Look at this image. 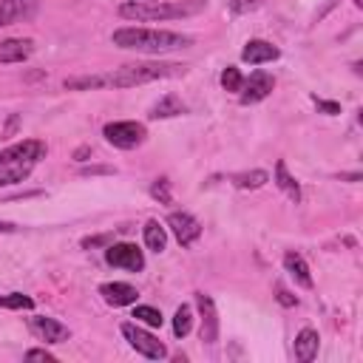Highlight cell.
<instances>
[{
    "instance_id": "cell-23",
    "label": "cell",
    "mask_w": 363,
    "mask_h": 363,
    "mask_svg": "<svg viewBox=\"0 0 363 363\" xmlns=\"http://www.w3.org/2000/svg\"><path fill=\"white\" fill-rule=\"evenodd\" d=\"M0 309H34V298L23 292H9V295H0Z\"/></svg>"
},
{
    "instance_id": "cell-25",
    "label": "cell",
    "mask_w": 363,
    "mask_h": 363,
    "mask_svg": "<svg viewBox=\"0 0 363 363\" xmlns=\"http://www.w3.org/2000/svg\"><path fill=\"white\" fill-rule=\"evenodd\" d=\"M241 82H244V77H241V71L235 65H227L221 71V88L224 91H241Z\"/></svg>"
},
{
    "instance_id": "cell-27",
    "label": "cell",
    "mask_w": 363,
    "mask_h": 363,
    "mask_svg": "<svg viewBox=\"0 0 363 363\" xmlns=\"http://www.w3.org/2000/svg\"><path fill=\"white\" fill-rule=\"evenodd\" d=\"M264 0H230V11L233 14H247V11H252V9H258Z\"/></svg>"
},
{
    "instance_id": "cell-20",
    "label": "cell",
    "mask_w": 363,
    "mask_h": 363,
    "mask_svg": "<svg viewBox=\"0 0 363 363\" xmlns=\"http://www.w3.org/2000/svg\"><path fill=\"white\" fill-rule=\"evenodd\" d=\"M142 233H145V244H147L153 252H162V250L167 247V233H164V227H162L156 218H150Z\"/></svg>"
},
{
    "instance_id": "cell-15",
    "label": "cell",
    "mask_w": 363,
    "mask_h": 363,
    "mask_svg": "<svg viewBox=\"0 0 363 363\" xmlns=\"http://www.w3.org/2000/svg\"><path fill=\"white\" fill-rule=\"evenodd\" d=\"M99 295L111 303V306H128V303H136V289L125 281H111V284H102L99 286Z\"/></svg>"
},
{
    "instance_id": "cell-11",
    "label": "cell",
    "mask_w": 363,
    "mask_h": 363,
    "mask_svg": "<svg viewBox=\"0 0 363 363\" xmlns=\"http://www.w3.org/2000/svg\"><path fill=\"white\" fill-rule=\"evenodd\" d=\"M196 306H199V315H201V340L207 346H213L218 340V312H216V303L207 292H196Z\"/></svg>"
},
{
    "instance_id": "cell-5",
    "label": "cell",
    "mask_w": 363,
    "mask_h": 363,
    "mask_svg": "<svg viewBox=\"0 0 363 363\" xmlns=\"http://www.w3.org/2000/svg\"><path fill=\"white\" fill-rule=\"evenodd\" d=\"M102 136H105L113 147H119V150H133V147H139V145L145 142L147 130H145L142 122L125 119V122H108V125L102 128Z\"/></svg>"
},
{
    "instance_id": "cell-1",
    "label": "cell",
    "mask_w": 363,
    "mask_h": 363,
    "mask_svg": "<svg viewBox=\"0 0 363 363\" xmlns=\"http://www.w3.org/2000/svg\"><path fill=\"white\" fill-rule=\"evenodd\" d=\"M111 43L119 45V48H130V51L162 54V51H176V48L193 45V37L179 34V31H167V28H136V26H125V28H116L111 34Z\"/></svg>"
},
{
    "instance_id": "cell-28",
    "label": "cell",
    "mask_w": 363,
    "mask_h": 363,
    "mask_svg": "<svg viewBox=\"0 0 363 363\" xmlns=\"http://www.w3.org/2000/svg\"><path fill=\"white\" fill-rule=\"evenodd\" d=\"M312 102L318 105V111H323V113H329V116L340 113V105H337V102H329V99H318V96H312Z\"/></svg>"
},
{
    "instance_id": "cell-8",
    "label": "cell",
    "mask_w": 363,
    "mask_h": 363,
    "mask_svg": "<svg viewBox=\"0 0 363 363\" xmlns=\"http://www.w3.org/2000/svg\"><path fill=\"white\" fill-rule=\"evenodd\" d=\"M167 227H170V233L176 235V241L182 247H193L201 238V224L190 213H184V210H173L167 216Z\"/></svg>"
},
{
    "instance_id": "cell-22",
    "label": "cell",
    "mask_w": 363,
    "mask_h": 363,
    "mask_svg": "<svg viewBox=\"0 0 363 363\" xmlns=\"http://www.w3.org/2000/svg\"><path fill=\"white\" fill-rule=\"evenodd\" d=\"M190 329H193V309L187 303H182L173 315V335L184 337V335H190Z\"/></svg>"
},
{
    "instance_id": "cell-31",
    "label": "cell",
    "mask_w": 363,
    "mask_h": 363,
    "mask_svg": "<svg viewBox=\"0 0 363 363\" xmlns=\"http://www.w3.org/2000/svg\"><path fill=\"white\" fill-rule=\"evenodd\" d=\"M17 227L11 224V221H0V233H14Z\"/></svg>"
},
{
    "instance_id": "cell-4",
    "label": "cell",
    "mask_w": 363,
    "mask_h": 363,
    "mask_svg": "<svg viewBox=\"0 0 363 363\" xmlns=\"http://www.w3.org/2000/svg\"><path fill=\"white\" fill-rule=\"evenodd\" d=\"M176 74H184V65H179V62H128V65H122L111 74H102V77H105V85L133 88V85H145L153 79L176 77Z\"/></svg>"
},
{
    "instance_id": "cell-9",
    "label": "cell",
    "mask_w": 363,
    "mask_h": 363,
    "mask_svg": "<svg viewBox=\"0 0 363 363\" xmlns=\"http://www.w3.org/2000/svg\"><path fill=\"white\" fill-rule=\"evenodd\" d=\"M28 329H31L40 340H45V343H65V340L71 337V329H68L65 323H60L57 318H48V315H34V318H28Z\"/></svg>"
},
{
    "instance_id": "cell-17",
    "label": "cell",
    "mask_w": 363,
    "mask_h": 363,
    "mask_svg": "<svg viewBox=\"0 0 363 363\" xmlns=\"http://www.w3.org/2000/svg\"><path fill=\"white\" fill-rule=\"evenodd\" d=\"M284 267H286V272L295 278L298 286L312 289V272H309V264L303 261V255H298V252H286V255H284Z\"/></svg>"
},
{
    "instance_id": "cell-16",
    "label": "cell",
    "mask_w": 363,
    "mask_h": 363,
    "mask_svg": "<svg viewBox=\"0 0 363 363\" xmlns=\"http://www.w3.org/2000/svg\"><path fill=\"white\" fill-rule=\"evenodd\" d=\"M318 346H320V337H318V332L312 329V326H306V329H301L298 335H295V360H301V363H312L315 357H318Z\"/></svg>"
},
{
    "instance_id": "cell-19",
    "label": "cell",
    "mask_w": 363,
    "mask_h": 363,
    "mask_svg": "<svg viewBox=\"0 0 363 363\" xmlns=\"http://www.w3.org/2000/svg\"><path fill=\"white\" fill-rule=\"evenodd\" d=\"M275 184L292 199V201H301V184L289 176V170H286V162L284 159H278V164H275Z\"/></svg>"
},
{
    "instance_id": "cell-24",
    "label": "cell",
    "mask_w": 363,
    "mask_h": 363,
    "mask_svg": "<svg viewBox=\"0 0 363 363\" xmlns=\"http://www.w3.org/2000/svg\"><path fill=\"white\" fill-rule=\"evenodd\" d=\"M133 318H136V323H145V326H150V329H156V326H162V312L159 309H153V306H136L133 309Z\"/></svg>"
},
{
    "instance_id": "cell-2",
    "label": "cell",
    "mask_w": 363,
    "mask_h": 363,
    "mask_svg": "<svg viewBox=\"0 0 363 363\" xmlns=\"http://www.w3.org/2000/svg\"><path fill=\"white\" fill-rule=\"evenodd\" d=\"M204 0H130L119 6L122 20H139V23H153V20H176V17H193L204 11Z\"/></svg>"
},
{
    "instance_id": "cell-3",
    "label": "cell",
    "mask_w": 363,
    "mask_h": 363,
    "mask_svg": "<svg viewBox=\"0 0 363 363\" xmlns=\"http://www.w3.org/2000/svg\"><path fill=\"white\" fill-rule=\"evenodd\" d=\"M40 159H45V142L40 139H23L0 150V187L20 184L23 179H28V173L37 167Z\"/></svg>"
},
{
    "instance_id": "cell-21",
    "label": "cell",
    "mask_w": 363,
    "mask_h": 363,
    "mask_svg": "<svg viewBox=\"0 0 363 363\" xmlns=\"http://www.w3.org/2000/svg\"><path fill=\"white\" fill-rule=\"evenodd\" d=\"M267 182H269L267 170H250V173H235V176H233V184H235L238 190H258V187H264Z\"/></svg>"
},
{
    "instance_id": "cell-7",
    "label": "cell",
    "mask_w": 363,
    "mask_h": 363,
    "mask_svg": "<svg viewBox=\"0 0 363 363\" xmlns=\"http://www.w3.org/2000/svg\"><path fill=\"white\" fill-rule=\"evenodd\" d=\"M105 261H108L111 267L130 269V272L145 269V255H142V250H139L136 244H128V241H122V244H111V247L105 250Z\"/></svg>"
},
{
    "instance_id": "cell-18",
    "label": "cell",
    "mask_w": 363,
    "mask_h": 363,
    "mask_svg": "<svg viewBox=\"0 0 363 363\" xmlns=\"http://www.w3.org/2000/svg\"><path fill=\"white\" fill-rule=\"evenodd\" d=\"M184 102L176 96V94H164L153 108H150V119H167V116H179L184 113Z\"/></svg>"
},
{
    "instance_id": "cell-14",
    "label": "cell",
    "mask_w": 363,
    "mask_h": 363,
    "mask_svg": "<svg viewBox=\"0 0 363 363\" xmlns=\"http://www.w3.org/2000/svg\"><path fill=\"white\" fill-rule=\"evenodd\" d=\"M278 57H281V51L272 43H267V40H250L241 48V60L250 62V65H264V62H272Z\"/></svg>"
},
{
    "instance_id": "cell-6",
    "label": "cell",
    "mask_w": 363,
    "mask_h": 363,
    "mask_svg": "<svg viewBox=\"0 0 363 363\" xmlns=\"http://www.w3.org/2000/svg\"><path fill=\"white\" fill-rule=\"evenodd\" d=\"M119 329H122L125 340L130 343V349H136L142 357H147V360H164L167 357V346L159 337H153L150 332L139 329V323H122Z\"/></svg>"
},
{
    "instance_id": "cell-12",
    "label": "cell",
    "mask_w": 363,
    "mask_h": 363,
    "mask_svg": "<svg viewBox=\"0 0 363 363\" xmlns=\"http://www.w3.org/2000/svg\"><path fill=\"white\" fill-rule=\"evenodd\" d=\"M40 9V0H0V26L31 20Z\"/></svg>"
},
{
    "instance_id": "cell-29",
    "label": "cell",
    "mask_w": 363,
    "mask_h": 363,
    "mask_svg": "<svg viewBox=\"0 0 363 363\" xmlns=\"http://www.w3.org/2000/svg\"><path fill=\"white\" fill-rule=\"evenodd\" d=\"M26 360H45V363H54L57 357H54L51 352H45V349H28V352H26Z\"/></svg>"
},
{
    "instance_id": "cell-26",
    "label": "cell",
    "mask_w": 363,
    "mask_h": 363,
    "mask_svg": "<svg viewBox=\"0 0 363 363\" xmlns=\"http://www.w3.org/2000/svg\"><path fill=\"white\" fill-rule=\"evenodd\" d=\"M150 196H153L159 204H170V201H173V196H170V182H167V179H156V182L150 184Z\"/></svg>"
},
{
    "instance_id": "cell-13",
    "label": "cell",
    "mask_w": 363,
    "mask_h": 363,
    "mask_svg": "<svg viewBox=\"0 0 363 363\" xmlns=\"http://www.w3.org/2000/svg\"><path fill=\"white\" fill-rule=\"evenodd\" d=\"M31 54H34V40H28V37L0 40V62H23Z\"/></svg>"
},
{
    "instance_id": "cell-10",
    "label": "cell",
    "mask_w": 363,
    "mask_h": 363,
    "mask_svg": "<svg viewBox=\"0 0 363 363\" xmlns=\"http://www.w3.org/2000/svg\"><path fill=\"white\" fill-rule=\"evenodd\" d=\"M275 88V77L267 74V71H252L250 79L241 82V105H250V102H261L272 94Z\"/></svg>"
},
{
    "instance_id": "cell-30",
    "label": "cell",
    "mask_w": 363,
    "mask_h": 363,
    "mask_svg": "<svg viewBox=\"0 0 363 363\" xmlns=\"http://www.w3.org/2000/svg\"><path fill=\"white\" fill-rule=\"evenodd\" d=\"M278 301H281L284 306H295V303H298V298H292V295H289L284 286H278Z\"/></svg>"
}]
</instances>
